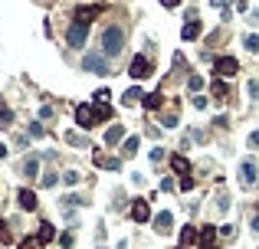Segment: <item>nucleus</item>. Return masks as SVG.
<instances>
[{
    "instance_id": "obj_38",
    "label": "nucleus",
    "mask_w": 259,
    "mask_h": 249,
    "mask_svg": "<svg viewBox=\"0 0 259 249\" xmlns=\"http://www.w3.org/2000/svg\"><path fill=\"white\" fill-rule=\"evenodd\" d=\"M164 7H167V10H174V7H177V3H181V0H161Z\"/></svg>"
},
{
    "instance_id": "obj_13",
    "label": "nucleus",
    "mask_w": 259,
    "mask_h": 249,
    "mask_svg": "<svg viewBox=\"0 0 259 249\" xmlns=\"http://www.w3.org/2000/svg\"><path fill=\"white\" fill-rule=\"evenodd\" d=\"M121 138H125V128H121V125H112V128L105 131V144H108V148H112V144H118Z\"/></svg>"
},
{
    "instance_id": "obj_24",
    "label": "nucleus",
    "mask_w": 259,
    "mask_h": 249,
    "mask_svg": "<svg viewBox=\"0 0 259 249\" xmlns=\"http://www.w3.org/2000/svg\"><path fill=\"white\" fill-rule=\"evenodd\" d=\"M10 121H13V112L10 109H0V128H10Z\"/></svg>"
},
{
    "instance_id": "obj_15",
    "label": "nucleus",
    "mask_w": 259,
    "mask_h": 249,
    "mask_svg": "<svg viewBox=\"0 0 259 249\" xmlns=\"http://www.w3.org/2000/svg\"><path fill=\"white\" fill-rule=\"evenodd\" d=\"M17 200H20L23 210H36V194H33V190H20V194H17Z\"/></svg>"
},
{
    "instance_id": "obj_35",
    "label": "nucleus",
    "mask_w": 259,
    "mask_h": 249,
    "mask_svg": "<svg viewBox=\"0 0 259 249\" xmlns=\"http://www.w3.org/2000/svg\"><path fill=\"white\" fill-rule=\"evenodd\" d=\"M194 109H207V98L204 95H194Z\"/></svg>"
},
{
    "instance_id": "obj_19",
    "label": "nucleus",
    "mask_w": 259,
    "mask_h": 249,
    "mask_svg": "<svg viewBox=\"0 0 259 249\" xmlns=\"http://www.w3.org/2000/svg\"><path fill=\"white\" fill-rule=\"evenodd\" d=\"M36 236H40V243H49V239L56 236V229H53V223H40V233H36Z\"/></svg>"
},
{
    "instance_id": "obj_33",
    "label": "nucleus",
    "mask_w": 259,
    "mask_h": 249,
    "mask_svg": "<svg viewBox=\"0 0 259 249\" xmlns=\"http://www.w3.org/2000/svg\"><path fill=\"white\" fill-rule=\"evenodd\" d=\"M164 128H177V115H164Z\"/></svg>"
},
{
    "instance_id": "obj_16",
    "label": "nucleus",
    "mask_w": 259,
    "mask_h": 249,
    "mask_svg": "<svg viewBox=\"0 0 259 249\" xmlns=\"http://www.w3.org/2000/svg\"><path fill=\"white\" fill-rule=\"evenodd\" d=\"M161 105H164V95H161V89H158V92H151V95H144V109L158 112Z\"/></svg>"
},
{
    "instance_id": "obj_4",
    "label": "nucleus",
    "mask_w": 259,
    "mask_h": 249,
    "mask_svg": "<svg viewBox=\"0 0 259 249\" xmlns=\"http://www.w3.org/2000/svg\"><path fill=\"white\" fill-rule=\"evenodd\" d=\"M128 76L135 79V82L148 79V76H151V59H148V56H135V59H131V66H128Z\"/></svg>"
},
{
    "instance_id": "obj_39",
    "label": "nucleus",
    "mask_w": 259,
    "mask_h": 249,
    "mask_svg": "<svg viewBox=\"0 0 259 249\" xmlns=\"http://www.w3.org/2000/svg\"><path fill=\"white\" fill-rule=\"evenodd\" d=\"M227 3L230 0H213V7H223V10H227Z\"/></svg>"
},
{
    "instance_id": "obj_8",
    "label": "nucleus",
    "mask_w": 259,
    "mask_h": 249,
    "mask_svg": "<svg viewBox=\"0 0 259 249\" xmlns=\"http://www.w3.org/2000/svg\"><path fill=\"white\" fill-rule=\"evenodd\" d=\"M102 10H105L102 3H92V7H79V10H76V23H82V26H89V23L95 20V17H98Z\"/></svg>"
},
{
    "instance_id": "obj_20",
    "label": "nucleus",
    "mask_w": 259,
    "mask_h": 249,
    "mask_svg": "<svg viewBox=\"0 0 259 249\" xmlns=\"http://www.w3.org/2000/svg\"><path fill=\"white\" fill-rule=\"evenodd\" d=\"M194 239H200V233H197L194 226H184V229H181V246H187V243H194Z\"/></svg>"
},
{
    "instance_id": "obj_30",
    "label": "nucleus",
    "mask_w": 259,
    "mask_h": 249,
    "mask_svg": "<svg viewBox=\"0 0 259 249\" xmlns=\"http://www.w3.org/2000/svg\"><path fill=\"white\" fill-rule=\"evenodd\" d=\"M40 184H43V187H53V184H56V174H53V171L43 174V177H40Z\"/></svg>"
},
{
    "instance_id": "obj_26",
    "label": "nucleus",
    "mask_w": 259,
    "mask_h": 249,
    "mask_svg": "<svg viewBox=\"0 0 259 249\" xmlns=\"http://www.w3.org/2000/svg\"><path fill=\"white\" fill-rule=\"evenodd\" d=\"M213 95H227V82H223V79H213Z\"/></svg>"
},
{
    "instance_id": "obj_40",
    "label": "nucleus",
    "mask_w": 259,
    "mask_h": 249,
    "mask_svg": "<svg viewBox=\"0 0 259 249\" xmlns=\"http://www.w3.org/2000/svg\"><path fill=\"white\" fill-rule=\"evenodd\" d=\"M253 229H256V233H259V217H256V220H253Z\"/></svg>"
},
{
    "instance_id": "obj_21",
    "label": "nucleus",
    "mask_w": 259,
    "mask_h": 249,
    "mask_svg": "<svg viewBox=\"0 0 259 249\" xmlns=\"http://www.w3.org/2000/svg\"><path fill=\"white\" fill-rule=\"evenodd\" d=\"M36 171H40V161H36V158H26V161H23V174H26V177H36Z\"/></svg>"
},
{
    "instance_id": "obj_17",
    "label": "nucleus",
    "mask_w": 259,
    "mask_h": 249,
    "mask_svg": "<svg viewBox=\"0 0 259 249\" xmlns=\"http://www.w3.org/2000/svg\"><path fill=\"white\" fill-rule=\"evenodd\" d=\"M138 135H135V138H125V144H121V154H125V158H135V151H138Z\"/></svg>"
},
{
    "instance_id": "obj_29",
    "label": "nucleus",
    "mask_w": 259,
    "mask_h": 249,
    "mask_svg": "<svg viewBox=\"0 0 259 249\" xmlns=\"http://www.w3.org/2000/svg\"><path fill=\"white\" fill-rule=\"evenodd\" d=\"M66 141H69V144H76V148H79V144H82V135H79V131H69V135H66Z\"/></svg>"
},
{
    "instance_id": "obj_36",
    "label": "nucleus",
    "mask_w": 259,
    "mask_h": 249,
    "mask_svg": "<svg viewBox=\"0 0 259 249\" xmlns=\"http://www.w3.org/2000/svg\"><path fill=\"white\" fill-rule=\"evenodd\" d=\"M246 92H249L253 98H256V95H259V82H249V86H246Z\"/></svg>"
},
{
    "instance_id": "obj_1",
    "label": "nucleus",
    "mask_w": 259,
    "mask_h": 249,
    "mask_svg": "<svg viewBox=\"0 0 259 249\" xmlns=\"http://www.w3.org/2000/svg\"><path fill=\"white\" fill-rule=\"evenodd\" d=\"M121 49H125V30H121L118 23H112V26H105V33H102V53H105L108 59H115Z\"/></svg>"
},
{
    "instance_id": "obj_7",
    "label": "nucleus",
    "mask_w": 259,
    "mask_h": 249,
    "mask_svg": "<svg viewBox=\"0 0 259 249\" xmlns=\"http://www.w3.org/2000/svg\"><path fill=\"white\" fill-rule=\"evenodd\" d=\"M239 181H243V187H253L259 181V164L256 161H239Z\"/></svg>"
},
{
    "instance_id": "obj_18",
    "label": "nucleus",
    "mask_w": 259,
    "mask_h": 249,
    "mask_svg": "<svg viewBox=\"0 0 259 249\" xmlns=\"http://www.w3.org/2000/svg\"><path fill=\"white\" fill-rule=\"evenodd\" d=\"M138 102H144V92L135 86V89H128V92H125V105H138Z\"/></svg>"
},
{
    "instance_id": "obj_2",
    "label": "nucleus",
    "mask_w": 259,
    "mask_h": 249,
    "mask_svg": "<svg viewBox=\"0 0 259 249\" xmlns=\"http://www.w3.org/2000/svg\"><path fill=\"white\" fill-rule=\"evenodd\" d=\"M82 72H92V76H108V56L105 53H86L82 56Z\"/></svg>"
},
{
    "instance_id": "obj_5",
    "label": "nucleus",
    "mask_w": 259,
    "mask_h": 249,
    "mask_svg": "<svg viewBox=\"0 0 259 249\" xmlns=\"http://www.w3.org/2000/svg\"><path fill=\"white\" fill-rule=\"evenodd\" d=\"M89 40V26H82V23H72L69 26V33H66V43L72 46V49H82Z\"/></svg>"
},
{
    "instance_id": "obj_25",
    "label": "nucleus",
    "mask_w": 259,
    "mask_h": 249,
    "mask_svg": "<svg viewBox=\"0 0 259 249\" xmlns=\"http://www.w3.org/2000/svg\"><path fill=\"white\" fill-rule=\"evenodd\" d=\"M43 243H40V236H30V239H23L20 243V249H40Z\"/></svg>"
},
{
    "instance_id": "obj_27",
    "label": "nucleus",
    "mask_w": 259,
    "mask_h": 249,
    "mask_svg": "<svg viewBox=\"0 0 259 249\" xmlns=\"http://www.w3.org/2000/svg\"><path fill=\"white\" fill-rule=\"evenodd\" d=\"M246 49L249 53H259V36H246Z\"/></svg>"
},
{
    "instance_id": "obj_11",
    "label": "nucleus",
    "mask_w": 259,
    "mask_h": 249,
    "mask_svg": "<svg viewBox=\"0 0 259 249\" xmlns=\"http://www.w3.org/2000/svg\"><path fill=\"white\" fill-rule=\"evenodd\" d=\"M171 226H174V217L167 213V210L154 217V229H158V233H171Z\"/></svg>"
},
{
    "instance_id": "obj_32",
    "label": "nucleus",
    "mask_w": 259,
    "mask_h": 249,
    "mask_svg": "<svg viewBox=\"0 0 259 249\" xmlns=\"http://www.w3.org/2000/svg\"><path fill=\"white\" fill-rule=\"evenodd\" d=\"M187 86H190V89H194V92H197V89L204 86V79H200V76H190V79H187Z\"/></svg>"
},
{
    "instance_id": "obj_6",
    "label": "nucleus",
    "mask_w": 259,
    "mask_h": 249,
    "mask_svg": "<svg viewBox=\"0 0 259 249\" xmlns=\"http://www.w3.org/2000/svg\"><path fill=\"white\" fill-rule=\"evenodd\" d=\"M213 72L220 79H230V76H236V72H239V63L233 59V56H220V59L213 63Z\"/></svg>"
},
{
    "instance_id": "obj_14",
    "label": "nucleus",
    "mask_w": 259,
    "mask_h": 249,
    "mask_svg": "<svg viewBox=\"0 0 259 249\" xmlns=\"http://www.w3.org/2000/svg\"><path fill=\"white\" fill-rule=\"evenodd\" d=\"M171 167H174L177 174H181V177H187V174H190V161H187L184 154H177V158H171Z\"/></svg>"
},
{
    "instance_id": "obj_28",
    "label": "nucleus",
    "mask_w": 259,
    "mask_h": 249,
    "mask_svg": "<svg viewBox=\"0 0 259 249\" xmlns=\"http://www.w3.org/2000/svg\"><path fill=\"white\" fill-rule=\"evenodd\" d=\"M43 125H40V121H33V125H30V135H33V138H43Z\"/></svg>"
},
{
    "instance_id": "obj_22",
    "label": "nucleus",
    "mask_w": 259,
    "mask_h": 249,
    "mask_svg": "<svg viewBox=\"0 0 259 249\" xmlns=\"http://www.w3.org/2000/svg\"><path fill=\"white\" fill-rule=\"evenodd\" d=\"M79 181H82V174H79V171H66V174H63V184H66V187H76Z\"/></svg>"
},
{
    "instance_id": "obj_3",
    "label": "nucleus",
    "mask_w": 259,
    "mask_h": 249,
    "mask_svg": "<svg viewBox=\"0 0 259 249\" xmlns=\"http://www.w3.org/2000/svg\"><path fill=\"white\" fill-rule=\"evenodd\" d=\"M76 121H79V128H82V131H89V128H95L102 118H98L95 105H79V109H76Z\"/></svg>"
},
{
    "instance_id": "obj_41",
    "label": "nucleus",
    "mask_w": 259,
    "mask_h": 249,
    "mask_svg": "<svg viewBox=\"0 0 259 249\" xmlns=\"http://www.w3.org/2000/svg\"><path fill=\"white\" fill-rule=\"evenodd\" d=\"M181 249H187V246H181Z\"/></svg>"
},
{
    "instance_id": "obj_31",
    "label": "nucleus",
    "mask_w": 259,
    "mask_h": 249,
    "mask_svg": "<svg viewBox=\"0 0 259 249\" xmlns=\"http://www.w3.org/2000/svg\"><path fill=\"white\" fill-rule=\"evenodd\" d=\"M216 206H220V210H230V197L220 194V197H216Z\"/></svg>"
},
{
    "instance_id": "obj_9",
    "label": "nucleus",
    "mask_w": 259,
    "mask_h": 249,
    "mask_svg": "<svg viewBox=\"0 0 259 249\" xmlns=\"http://www.w3.org/2000/svg\"><path fill=\"white\" fill-rule=\"evenodd\" d=\"M131 217H135V223H148V220H151V206H148V200H135Z\"/></svg>"
},
{
    "instance_id": "obj_37",
    "label": "nucleus",
    "mask_w": 259,
    "mask_h": 249,
    "mask_svg": "<svg viewBox=\"0 0 259 249\" xmlns=\"http://www.w3.org/2000/svg\"><path fill=\"white\" fill-rule=\"evenodd\" d=\"M249 148H259V131H253V135H249Z\"/></svg>"
},
{
    "instance_id": "obj_34",
    "label": "nucleus",
    "mask_w": 259,
    "mask_h": 249,
    "mask_svg": "<svg viewBox=\"0 0 259 249\" xmlns=\"http://www.w3.org/2000/svg\"><path fill=\"white\" fill-rule=\"evenodd\" d=\"M190 187H194V177H190V174H187V177H181V190H190Z\"/></svg>"
},
{
    "instance_id": "obj_10",
    "label": "nucleus",
    "mask_w": 259,
    "mask_h": 249,
    "mask_svg": "<svg viewBox=\"0 0 259 249\" xmlns=\"http://www.w3.org/2000/svg\"><path fill=\"white\" fill-rule=\"evenodd\" d=\"M181 36L184 40H197V36H200V20H197V17H187V23L181 26Z\"/></svg>"
},
{
    "instance_id": "obj_23",
    "label": "nucleus",
    "mask_w": 259,
    "mask_h": 249,
    "mask_svg": "<svg viewBox=\"0 0 259 249\" xmlns=\"http://www.w3.org/2000/svg\"><path fill=\"white\" fill-rule=\"evenodd\" d=\"M95 112H98V118H102V121L112 118V105H108V102H95Z\"/></svg>"
},
{
    "instance_id": "obj_12",
    "label": "nucleus",
    "mask_w": 259,
    "mask_h": 249,
    "mask_svg": "<svg viewBox=\"0 0 259 249\" xmlns=\"http://www.w3.org/2000/svg\"><path fill=\"white\" fill-rule=\"evenodd\" d=\"M213 243H216V229L204 226V229H200V249H213Z\"/></svg>"
}]
</instances>
